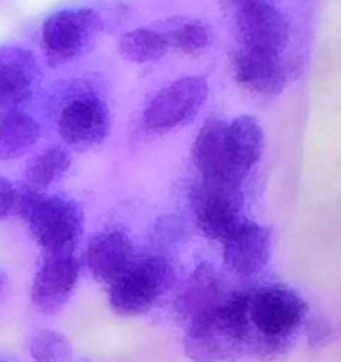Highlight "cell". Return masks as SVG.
I'll use <instances>...</instances> for the list:
<instances>
[{
  "label": "cell",
  "mask_w": 341,
  "mask_h": 362,
  "mask_svg": "<svg viewBox=\"0 0 341 362\" xmlns=\"http://www.w3.org/2000/svg\"><path fill=\"white\" fill-rule=\"evenodd\" d=\"M249 327V293L233 291L190 320L183 346L196 362L226 361L235 354Z\"/></svg>",
  "instance_id": "obj_1"
},
{
  "label": "cell",
  "mask_w": 341,
  "mask_h": 362,
  "mask_svg": "<svg viewBox=\"0 0 341 362\" xmlns=\"http://www.w3.org/2000/svg\"><path fill=\"white\" fill-rule=\"evenodd\" d=\"M0 112H4V105H2V100H0Z\"/></svg>",
  "instance_id": "obj_25"
},
{
  "label": "cell",
  "mask_w": 341,
  "mask_h": 362,
  "mask_svg": "<svg viewBox=\"0 0 341 362\" xmlns=\"http://www.w3.org/2000/svg\"><path fill=\"white\" fill-rule=\"evenodd\" d=\"M40 80V62L33 50L16 43L0 45V100L4 112L22 109Z\"/></svg>",
  "instance_id": "obj_12"
},
{
  "label": "cell",
  "mask_w": 341,
  "mask_h": 362,
  "mask_svg": "<svg viewBox=\"0 0 341 362\" xmlns=\"http://www.w3.org/2000/svg\"><path fill=\"white\" fill-rule=\"evenodd\" d=\"M16 211L45 254L75 252L83 231V214L79 203L25 187L20 190Z\"/></svg>",
  "instance_id": "obj_2"
},
{
  "label": "cell",
  "mask_w": 341,
  "mask_h": 362,
  "mask_svg": "<svg viewBox=\"0 0 341 362\" xmlns=\"http://www.w3.org/2000/svg\"><path fill=\"white\" fill-rule=\"evenodd\" d=\"M238 2H243V0H238Z\"/></svg>",
  "instance_id": "obj_26"
},
{
  "label": "cell",
  "mask_w": 341,
  "mask_h": 362,
  "mask_svg": "<svg viewBox=\"0 0 341 362\" xmlns=\"http://www.w3.org/2000/svg\"><path fill=\"white\" fill-rule=\"evenodd\" d=\"M71 169V155L62 146H48L34 153L23 167L25 187L45 192L59 183Z\"/></svg>",
  "instance_id": "obj_18"
},
{
  "label": "cell",
  "mask_w": 341,
  "mask_h": 362,
  "mask_svg": "<svg viewBox=\"0 0 341 362\" xmlns=\"http://www.w3.org/2000/svg\"><path fill=\"white\" fill-rule=\"evenodd\" d=\"M160 30L169 43V50H176L182 55H201L212 45V30L208 23L190 16L169 18Z\"/></svg>",
  "instance_id": "obj_20"
},
{
  "label": "cell",
  "mask_w": 341,
  "mask_h": 362,
  "mask_svg": "<svg viewBox=\"0 0 341 362\" xmlns=\"http://www.w3.org/2000/svg\"><path fill=\"white\" fill-rule=\"evenodd\" d=\"M55 128L64 146L89 151L109 137L112 116L102 96L93 90H76L59 109Z\"/></svg>",
  "instance_id": "obj_6"
},
{
  "label": "cell",
  "mask_w": 341,
  "mask_h": 362,
  "mask_svg": "<svg viewBox=\"0 0 341 362\" xmlns=\"http://www.w3.org/2000/svg\"><path fill=\"white\" fill-rule=\"evenodd\" d=\"M176 281V268L166 256L153 254L135 261L109 286V304L121 316H141L166 297Z\"/></svg>",
  "instance_id": "obj_4"
},
{
  "label": "cell",
  "mask_w": 341,
  "mask_h": 362,
  "mask_svg": "<svg viewBox=\"0 0 341 362\" xmlns=\"http://www.w3.org/2000/svg\"><path fill=\"white\" fill-rule=\"evenodd\" d=\"M29 354L34 362H69L73 357V348L64 334L43 329L30 337Z\"/></svg>",
  "instance_id": "obj_22"
},
{
  "label": "cell",
  "mask_w": 341,
  "mask_h": 362,
  "mask_svg": "<svg viewBox=\"0 0 341 362\" xmlns=\"http://www.w3.org/2000/svg\"><path fill=\"white\" fill-rule=\"evenodd\" d=\"M4 276H2V274H0V297H2V293H4Z\"/></svg>",
  "instance_id": "obj_24"
},
{
  "label": "cell",
  "mask_w": 341,
  "mask_h": 362,
  "mask_svg": "<svg viewBox=\"0 0 341 362\" xmlns=\"http://www.w3.org/2000/svg\"><path fill=\"white\" fill-rule=\"evenodd\" d=\"M238 47L281 55L290 40L287 15L269 0H243L235 15Z\"/></svg>",
  "instance_id": "obj_8"
},
{
  "label": "cell",
  "mask_w": 341,
  "mask_h": 362,
  "mask_svg": "<svg viewBox=\"0 0 341 362\" xmlns=\"http://www.w3.org/2000/svg\"><path fill=\"white\" fill-rule=\"evenodd\" d=\"M192 210L201 233L221 243L245 221L238 187L201 181L192 192Z\"/></svg>",
  "instance_id": "obj_9"
},
{
  "label": "cell",
  "mask_w": 341,
  "mask_h": 362,
  "mask_svg": "<svg viewBox=\"0 0 341 362\" xmlns=\"http://www.w3.org/2000/svg\"><path fill=\"white\" fill-rule=\"evenodd\" d=\"M20 190L8 176L0 174V222L8 221L18 208Z\"/></svg>",
  "instance_id": "obj_23"
},
{
  "label": "cell",
  "mask_w": 341,
  "mask_h": 362,
  "mask_svg": "<svg viewBox=\"0 0 341 362\" xmlns=\"http://www.w3.org/2000/svg\"><path fill=\"white\" fill-rule=\"evenodd\" d=\"M208 95L210 86L204 76H180L149 98L142 112V124L156 135L182 130L196 119L208 102Z\"/></svg>",
  "instance_id": "obj_5"
},
{
  "label": "cell",
  "mask_w": 341,
  "mask_h": 362,
  "mask_svg": "<svg viewBox=\"0 0 341 362\" xmlns=\"http://www.w3.org/2000/svg\"><path fill=\"white\" fill-rule=\"evenodd\" d=\"M103 30V16L89 6L55 9L40 27V47L50 66L69 64L95 45Z\"/></svg>",
  "instance_id": "obj_3"
},
{
  "label": "cell",
  "mask_w": 341,
  "mask_h": 362,
  "mask_svg": "<svg viewBox=\"0 0 341 362\" xmlns=\"http://www.w3.org/2000/svg\"><path fill=\"white\" fill-rule=\"evenodd\" d=\"M117 52L132 64H151L169 52V43L156 27H135L121 34Z\"/></svg>",
  "instance_id": "obj_19"
},
{
  "label": "cell",
  "mask_w": 341,
  "mask_h": 362,
  "mask_svg": "<svg viewBox=\"0 0 341 362\" xmlns=\"http://www.w3.org/2000/svg\"><path fill=\"white\" fill-rule=\"evenodd\" d=\"M219 284L210 268H197L189 279V284L180 297V313L190 320L219 302Z\"/></svg>",
  "instance_id": "obj_21"
},
{
  "label": "cell",
  "mask_w": 341,
  "mask_h": 362,
  "mask_svg": "<svg viewBox=\"0 0 341 362\" xmlns=\"http://www.w3.org/2000/svg\"><path fill=\"white\" fill-rule=\"evenodd\" d=\"M308 304L287 286H263L249 293V325L269 339H281L301 327Z\"/></svg>",
  "instance_id": "obj_7"
},
{
  "label": "cell",
  "mask_w": 341,
  "mask_h": 362,
  "mask_svg": "<svg viewBox=\"0 0 341 362\" xmlns=\"http://www.w3.org/2000/svg\"><path fill=\"white\" fill-rule=\"evenodd\" d=\"M134 263V245L120 229H105L89 240L86 249V267L96 283L110 286Z\"/></svg>",
  "instance_id": "obj_15"
},
{
  "label": "cell",
  "mask_w": 341,
  "mask_h": 362,
  "mask_svg": "<svg viewBox=\"0 0 341 362\" xmlns=\"http://www.w3.org/2000/svg\"><path fill=\"white\" fill-rule=\"evenodd\" d=\"M80 263L75 254H45L30 283V304L40 315L62 311L79 284Z\"/></svg>",
  "instance_id": "obj_10"
},
{
  "label": "cell",
  "mask_w": 341,
  "mask_h": 362,
  "mask_svg": "<svg viewBox=\"0 0 341 362\" xmlns=\"http://www.w3.org/2000/svg\"><path fill=\"white\" fill-rule=\"evenodd\" d=\"M226 144L231 173L242 185L250 170L260 163L265 149V134L260 121L249 114H242L228 121Z\"/></svg>",
  "instance_id": "obj_16"
},
{
  "label": "cell",
  "mask_w": 341,
  "mask_h": 362,
  "mask_svg": "<svg viewBox=\"0 0 341 362\" xmlns=\"http://www.w3.org/2000/svg\"><path fill=\"white\" fill-rule=\"evenodd\" d=\"M272 256V235L265 226L243 221L222 242V261L238 277H254L269 264Z\"/></svg>",
  "instance_id": "obj_11"
},
{
  "label": "cell",
  "mask_w": 341,
  "mask_h": 362,
  "mask_svg": "<svg viewBox=\"0 0 341 362\" xmlns=\"http://www.w3.org/2000/svg\"><path fill=\"white\" fill-rule=\"evenodd\" d=\"M235 82L247 93L260 96L279 95L287 83L281 55L238 47L233 55Z\"/></svg>",
  "instance_id": "obj_14"
},
{
  "label": "cell",
  "mask_w": 341,
  "mask_h": 362,
  "mask_svg": "<svg viewBox=\"0 0 341 362\" xmlns=\"http://www.w3.org/2000/svg\"><path fill=\"white\" fill-rule=\"evenodd\" d=\"M41 123L23 109L0 116V162H16L34 151L41 141Z\"/></svg>",
  "instance_id": "obj_17"
},
{
  "label": "cell",
  "mask_w": 341,
  "mask_h": 362,
  "mask_svg": "<svg viewBox=\"0 0 341 362\" xmlns=\"http://www.w3.org/2000/svg\"><path fill=\"white\" fill-rule=\"evenodd\" d=\"M226 127H228V121L219 119V117L204 121L194 139L192 163L201 174V181L242 189L229 167Z\"/></svg>",
  "instance_id": "obj_13"
}]
</instances>
